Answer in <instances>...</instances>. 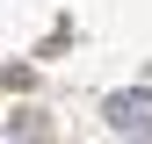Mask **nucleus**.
Returning a JSON list of instances; mask_svg holds the SVG:
<instances>
[{"instance_id":"1","label":"nucleus","mask_w":152,"mask_h":144,"mask_svg":"<svg viewBox=\"0 0 152 144\" xmlns=\"http://www.w3.org/2000/svg\"><path fill=\"white\" fill-rule=\"evenodd\" d=\"M109 122L123 137H145L152 130V94H109Z\"/></svg>"}]
</instances>
